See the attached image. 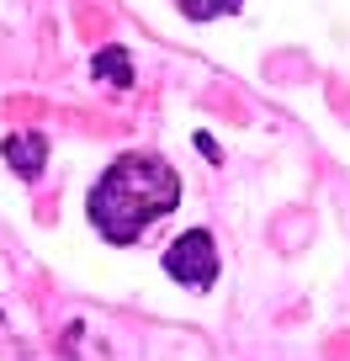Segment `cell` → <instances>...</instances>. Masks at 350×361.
I'll use <instances>...</instances> for the list:
<instances>
[{
	"label": "cell",
	"instance_id": "obj_4",
	"mask_svg": "<svg viewBox=\"0 0 350 361\" xmlns=\"http://www.w3.org/2000/svg\"><path fill=\"white\" fill-rule=\"evenodd\" d=\"M91 75L101 80V85L127 90V85H133V59H127V48H117V43L96 48V54H91Z\"/></svg>",
	"mask_w": 350,
	"mask_h": 361
},
{
	"label": "cell",
	"instance_id": "obj_1",
	"mask_svg": "<svg viewBox=\"0 0 350 361\" xmlns=\"http://www.w3.org/2000/svg\"><path fill=\"white\" fill-rule=\"evenodd\" d=\"M175 202H181L175 165L138 149V154H123L101 170V180L85 197V218H91V228L106 245H138L149 234V224L175 213Z\"/></svg>",
	"mask_w": 350,
	"mask_h": 361
},
{
	"label": "cell",
	"instance_id": "obj_6",
	"mask_svg": "<svg viewBox=\"0 0 350 361\" xmlns=\"http://www.w3.org/2000/svg\"><path fill=\"white\" fill-rule=\"evenodd\" d=\"M196 149H202L207 159H223V154H218V144H213V138H207V133H196Z\"/></svg>",
	"mask_w": 350,
	"mask_h": 361
},
{
	"label": "cell",
	"instance_id": "obj_3",
	"mask_svg": "<svg viewBox=\"0 0 350 361\" xmlns=\"http://www.w3.org/2000/svg\"><path fill=\"white\" fill-rule=\"evenodd\" d=\"M0 154H6V165H11L16 176L32 180L37 170L48 165V138L43 133H11V138H0Z\"/></svg>",
	"mask_w": 350,
	"mask_h": 361
},
{
	"label": "cell",
	"instance_id": "obj_5",
	"mask_svg": "<svg viewBox=\"0 0 350 361\" xmlns=\"http://www.w3.org/2000/svg\"><path fill=\"white\" fill-rule=\"evenodd\" d=\"M181 6V16H192V22H213V16H234L244 0H175Z\"/></svg>",
	"mask_w": 350,
	"mask_h": 361
},
{
	"label": "cell",
	"instance_id": "obj_2",
	"mask_svg": "<svg viewBox=\"0 0 350 361\" xmlns=\"http://www.w3.org/2000/svg\"><path fill=\"white\" fill-rule=\"evenodd\" d=\"M165 276L181 287H213L218 282V245L207 239V228H186L165 250Z\"/></svg>",
	"mask_w": 350,
	"mask_h": 361
}]
</instances>
